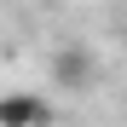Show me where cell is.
<instances>
[{
  "label": "cell",
  "mask_w": 127,
  "mask_h": 127,
  "mask_svg": "<svg viewBox=\"0 0 127 127\" xmlns=\"http://www.w3.org/2000/svg\"><path fill=\"white\" fill-rule=\"evenodd\" d=\"M52 116L40 93H0V127H52Z\"/></svg>",
  "instance_id": "cell-1"
},
{
  "label": "cell",
  "mask_w": 127,
  "mask_h": 127,
  "mask_svg": "<svg viewBox=\"0 0 127 127\" xmlns=\"http://www.w3.org/2000/svg\"><path fill=\"white\" fill-rule=\"evenodd\" d=\"M52 75H58L64 93H87L93 75H98V69H93V52H87V46H64V52L52 58Z\"/></svg>",
  "instance_id": "cell-2"
}]
</instances>
